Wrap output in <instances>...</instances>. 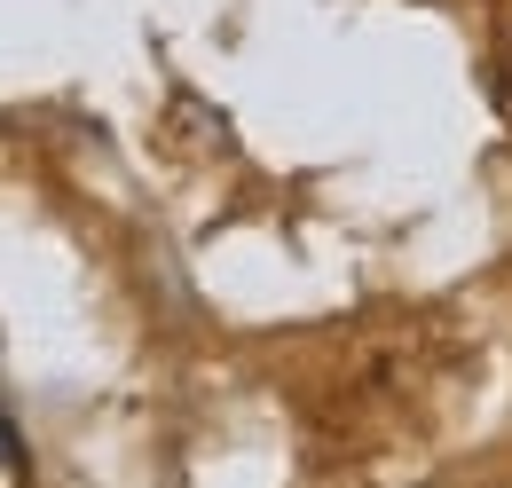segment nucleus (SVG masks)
<instances>
[{
  "label": "nucleus",
  "mask_w": 512,
  "mask_h": 488,
  "mask_svg": "<svg viewBox=\"0 0 512 488\" xmlns=\"http://www.w3.org/2000/svg\"><path fill=\"white\" fill-rule=\"evenodd\" d=\"M0 473H24V433H16L8 410H0Z\"/></svg>",
  "instance_id": "f257e3e1"
}]
</instances>
